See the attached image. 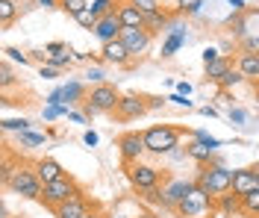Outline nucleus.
Returning a JSON list of instances; mask_svg holds the SVG:
<instances>
[{
  "mask_svg": "<svg viewBox=\"0 0 259 218\" xmlns=\"http://www.w3.org/2000/svg\"><path fill=\"white\" fill-rule=\"evenodd\" d=\"M230 68H233V59H230V56H218L215 62H209V65H206V80H212V83H221V77H224Z\"/></svg>",
  "mask_w": 259,
  "mask_h": 218,
  "instance_id": "20",
  "label": "nucleus"
},
{
  "mask_svg": "<svg viewBox=\"0 0 259 218\" xmlns=\"http://www.w3.org/2000/svg\"><path fill=\"white\" fill-rule=\"evenodd\" d=\"M130 3H133V6H139V9H142L145 15H150V12L162 9V6H159V0H130Z\"/></svg>",
  "mask_w": 259,
  "mask_h": 218,
  "instance_id": "33",
  "label": "nucleus"
},
{
  "mask_svg": "<svg viewBox=\"0 0 259 218\" xmlns=\"http://www.w3.org/2000/svg\"><path fill=\"white\" fill-rule=\"evenodd\" d=\"M218 209L221 212H242V198L236 192H227V195L218 198Z\"/></svg>",
  "mask_w": 259,
  "mask_h": 218,
  "instance_id": "23",
  "label": "nucleus"
},
{
  "mask_svg": "<svg viewBox=\"0 0 259 218\" xmlns=\"http://www.w3.org/2000/svg\"><path fill=\"white\" fill-rule=\"evenodd\" d=\"M127 177L136 192H147V189L159 186V168L145 165V162H133V165H127Z\"/></svg>",
  "mask_w": 259,
  "mask_h": 218,
  "instance_id": "7",
  "label": "nucleus"
},
{
  "mask_svg": "<svg viewBox=\"0 0 259 218\" xmlns=\"http://www.w3.org/2000/svg\"><path fill=\"white\" fill-rule=\"evenodd\" d=\"M171 101L177 103V106H186V109H189V106H192V101H186V95H174V98H171Z\"/></svg>",
  "mask_w": 259,
  "mask_h": 218,
  "instance_id": "44",
  "label": "nucleus"
},
{
  "mask_svg": "<svg viewBox=\"0 0 259 218\" xmlns=\"http://www.w3.org/2000/svg\"><path fill=\"white\" fill-rule=\"evenodd\" d=\"M27 127H30L27 118H6L3 121V130H21V133H27Z\"/></svg>",
  "mask_w": 259,
  "mask_h": 218,
  "instance_id": "30",
  "label": "nucleus"
},
{
  "mask_svg": "<svg viewBox=\"0 0 259 218\" xmlns=\"http://www.w3.org/2000/svg\"><path fill=\"white\" fill-rule=\"evenodd\" d=\"M168 24H171V18H168V12H162V9H156V12L145 15V30H150L153 35L162 33V30H165Z\"/></svg>",
  "mask_w": 259,
  "mask_h": 218,
  "instance_id": "21",
  "label": "nucleus"
},
{
  "mask_svg": "<svg viewBox=\"0 0 259 218\" xmlns=\"http://www.w3.org/2000/svg\"><path fill=\"white\" fill-rule=\"evenodd\" d=\"M97 21H100V18L95 15V9H92V3H89V6L82 9L80 15H77V24H80V27H85V30H95V27H97Z\"/></svg>",
  "mask_w": 259,
  "mask_h": 218,
  "instance_id": "25",
  "label": "nucleus"
},
{
  "mask_svg": "<svg viewBox=\"0 0 259 218\" xmlns=\"http://www.w3.org/2000/svg\"><path fill=\"white\" fill-rule=\"evenodd\" d=\"M242 215L259 218V189L250 192V195H242Z\"/></svg>",
  "mask_w": 259,
  "mask_h": 218,
  "instance_id": "24",
  "label": "nucleus"
},
{
  "mask_svg": "<svg viewBox=\"0 0 259 218\" xmlns=\"http://www.w3.org/2000/svg\"><path fill=\"white\" fill-rule=\"evenodd\" d=\"M218 56H221V53H218V51H212V48H206V51H203V62L209 65V62H215Z\"/></svg>",
  "mask_w": 259,
  "mask_h": 218,
  "instance_id": "41",
  "label": "nucleus"
},
{
  "mask_svg": "<svg viewBox=\"0 0 259 218\" xmlns=\"http://www.w3.org/2000/svg\"><path fill=\"white\" fill-rule=\"evenodd\" d=\"M68 118H71V121H77V124H82V115H80V112H68Z\"/></svg>",
  "mask_w": 259,
  "mask_h": 218,
  "instance_id": "50",
  "label": "nucleus"
},
{
  "mask_svg": "<svg viewBox=\"0 0 259 218\" xmlns=\"http://www.w3.org/2000/svg\"><path fill=\"white\" fill-rule=\"evenodd\" d=\"M177 92H180V95H189V92H192V85H189V83H177Z\"/></svg>",
  "mask_w": 259,
  "mask_h": 218,
  "instance_id": "49",
  "label": "nucleus"
},
{
  "mask_svg": "<svg viewBox=\"0 0 259 218\" xmlns=\"http://www.w3.org/2000/svg\"><path fill=\"white\" fill-rule=\"evenodd\" d=\"M9 192H15L18 198H27V201H41V192H45V183L38 177L35 165H18L12 180L6 183Z\"/></svg>",
  "mask_w": 259,
  "mask_h": 218,
  "instance_id": "1",
  "label": "nucleus"
},
{
  "mask_svg": "<svg viewBox=\"0 0 259 218\" xmlns=\"http://www.w3.org/2000/svg\"><path fill=\"white\" fill-rule=\"evenodd\" d=\"M180 45H183V33H174L171 38H168V45L162 48V56H174V51H177Z\"/></svg>",
  "mask_w": 259,
  "mask_h": 218,
  "instance_id": "32",
  "label": "nucleus"
},
{
  "mask_svg": "<svg viewBox=\"0 0 259 218\" xmlns=\"http://www.w3.org/2000/svg\"><path fill=\"white\" fill-rule=\"evenodd\" d=\"M121 41L130 48L133 56H142V53L150 48V41H153V33L145 30V27H124V33H121Z\"/></svg>",
  "mask_w": 259,
  "mask_h": 218,
  "instance_id": "10",
  "label": "nucleus"
},
{
  "mask_svg": "<svg viewBox=\"0 0 259 218\" xmlns=\"http://www.w3.org/2000/svg\"><path fill=\"white\" fill-rule=\"evenodd\" d=\"M92 33L100 38V45H109V41H115V38H121V33H124V24H121L118 12H112V15H103V18H100V21H97V27L92 30Z\"/></svg>",
  "mask_w": 259,
  "mask_h": 218,
  "instance_id": "11",
  "label": "nucleus"
},
{
  "mask_svg": "<svg viewBox=\"0 0 259 218\" xmlns=\"http://www.w3.org/2000/svg\"><path fill=\"white\" fill-rule=\"evenodd\" d=\"M147 98L142 95H124L121 101H118V109H115V115L121 118V121H136V118L147 115Z\"/></svg>",
  "mask_w": 259,
  "mask_h": 218,
  "instance_id": "9",
  "label": "nucleus"
},
{
  "mask_svg": "<svg viewBox=\"0 0 259 218\" xmlns=\"http://www.w3.org/2000/svg\"><path fill=\"white\" fill-rule=\"evenodd\" d=\"M6 53H9V56H12L15 62H21V65H27V62H30V59H27V56H24L21 51H15V48H6Z\"/></svg>",
  "mask_w": 259,
  "mask_h": 218,
  "instance_id": "39",
  "label": "nucleus"
},
{
  "mask_svg": "<svg viewBox=\"0 0 259 218\" xmlns=\"http://www.w3.org/2000/svg\"><path fill=\"white\" fill-rule=\"evenodd\" d=\"M85 77H89V80H92V83H103V71H100V68H89V74H85Z\"/></svg>",
  "mask_w": 259,
  "mask_h": 218,
  "instance_id": "38",
  "label": "nucleus"
},
{
  "mask_svg": "<svg viewBox=\"0 0 259 218\" xmlns=\"http://www.w3.org/2000/svg\"><path fill=\"white\" fill-rule=\"evenodd\" d=\"M212 206H215V198H212L203 186L194 183V189L186 195V198H183V203L177 206V212L183 218H200V215H206Z\"/></svg>",
  "mask_w": 259,
  "mask_h": 218,
  "instance_id": "6",
  "label": "nucleus"
},
{
  "mask_svg": "<svg viewBox=\"0 0 259 218\" xmlns=\"http://www.w3.org/2000/svg\"><path fill=\"white\" fill-rule=\"evenodd\" d=\"M41 77H45V80H53V77H56V68H41Z\"/></svg>",
  "mask_w": 259,
  "mask_h": 218,
  "instance_id": "46",
  "label": "nucleus"
},
{
  "mask_svg": "<svg viewBox=\"0 0 259 218\" xmlns=\"http://www.w3.org/2000/svg\"><path fill=\"white\" fill-rule=\"evenodd\" d=\"M82 218H106V215H103V212H100L97 206H92V209H89V212H85Z\"/></svg>",
  "mask_w": 259,
  "mask_h": 218,
  "instance_id": "47",
  "label": "nucleus"
},
{
  "mask_svg": "<svg viewBox=\"0 0 259 218\" xmlns=\"http://www.w3.org/2000/svg\"><path fill=\"white\" fill-rule=\"evenodd\" d=\"M21 145H45V136H38V133H21Z\"/></svg>",
  "mask_w": 259,
  "mask_h": 218,
  "instance_id": "35",
  "label": "nucleus"
},
{
  "mask_svg": "<svg viewBox=\"0 0 259 218\" xmlns=\"http://www.w3.org/2000/svg\"><path fill=\"white\" fill-rule=\"evenodd\" d=\"M15 18H18L15 0H0V27H3V30H9Z\"/></svg>",
  "mask_w": 259,
  "mask_h": 218,
  "instance_id": "22",
  "label": "nucleus"
},
{
  "mask_svg": "<svg viewBox=\"0 0 259 218\" xmlns=\"http://www.w3.org/2000/svg\"><path fill=\"white\" fill-rule=\"evenodd\" d=\"M0 83H3V89H9V85L15 83V77H12V68L6 65V62L0 65Z\"/></svg>",
  "mask_w": 259,
  "mask_h": 218,
  "instance_id": "34",
  "label": "nucleus"
},
{
  "mask_svg": "<svg viewBox=\"0 0 259 218\" xmlns=\"http://www.w3.org/2000/svg\"><path fill=\"white\" fill-rule=\"evenodd\" d=\"M82 142H85L89 148H95V145H97V133H95V130H89V133L82 136Z\"/></svg>",
  "mask_w": 259,
  "mask_h": 218,
  "instance_id": "43",
  "label": "nucleus"
},
{
  "mask_svg": "<svg viewBox=\"0 0 259 218\" xmlns=\"http://www.w3.org/2000/svg\"><path fill=\"white\" fill-rule=\"evenodd\" d=\"M244 118H247V115H244V109H230V121H233V124H239V127H242Z\"/></svg>",
  "mask_w": 259,
  "mask_h": 218,
  "instance_id": "37",
  "label": "nucleus"
},
{
  "mask_svg": "<svg viewBox=\"0 0 259 218\" xmlns=\"http://www.w3.org/2000/svg\"><path fill=\"white\" fill-rule=\"evenodd\" d=\"M239 83H244V74H242L236 65H233V68L224 74V77H221V83H218V85H221V89H233V85H239Z\"/></svg>",
  "mask_w": 259,
  "mask_h": 218,
  "instance_id": "26",
  "label": "nucleus"
},
{
  "mask_svg": "<svg viewBox=\"0 0 259 218\" xmlns=\"http://www.w3.org/2000/svg\"><path fill=\"white\" fill-rule=\"evenodd\" d=\"M71 51H65V53H53V56H48V65L50 68H65V65H71V56H68Z\"/></svg>",
  "mask_w": 259,
  "mask_h": 218,
  "instance_id": "31",
  "label": "nucleus"
},
{
  "mask_svg": "<svg viewBox=\"0 0 259 218\" xmlns=\"http://www.w3.org/2000/svg\"><path fill=\"white\" fill-rule=\"evenodd\" d=\"M89 209H92V203H89L85 192H82V195H77V198L65 201L62 206H56V209H53V215H56V218H82Z\"/></svg>",
  "mask_w": 259,
  "mask_h": 218,
  "instance_id": "14",
  "label": "nucleus"
},
{
  "mask_svg": "<svg viewBox=\"0 0 259 218\" xmlns=\"http://www.w3.org/2000/svg\"><path fill=\"white\" fill-rule=\"evenodd\" d=\"M200 9H203V0H177L180 15H197Z\"/></svg>",
  "mask_w": 259,
  "mask_h": 218,
  "instance_id": "27",
  "label": "nucleus"
},
{
  "mask_svg": "<svg viewBox=\"0 0 259 218\" xmlns=\"http://www.w3.org/2000/svg\"><path fill=\"white\" fill-rule=\"evenodd\" d=\"M250 171L256 174V180H259V162H253V165H250Z\"/></svg>",
  "mask_w": 259,
  "mask_h": 218,
  "instance_id": "52",
  "label": "nucleus"
},
{
  "mask_svg": "<svg viewBox=\"0 0 259 218\" xmlns=\"http://www.w3.org/2000/svg\"><path fill=\"white\" fill-rule=\"evenodd\" d=\"M62 51H65L62 41H50V45H48V56H53V53H62Z\"/></svg>",
  "mask_w": 259,
  "mask_h": 218,
  "instance_id": "42",
  "label": "nucleus"
},
{
  "mask_svg": "<svg viewBox=\"0 0 259 218\" xmlns=\"http://www.w3.org/2000/svg\"><path fill=\"white\" fill-rule=\"evenodd\" d=\"M103 59L109 62V65H118V68H130L133 65V53L130 48L121 41V38H115L109 45H103Z\"/></svg>",
  "mask_w": 259,
  "mask_h": 218,
  "instance_id": "12",
  "label": "nucleus"
},
{
  "mask_svg": "<svg viewBox=\"0 0 259 218\" xmlns=\"http://www.w3.org/2000/svg\"><path fill=\"white\" fill-rule=\"evenodd\" d=\"M142 218H153V215H142Z\"/></svg>",
  "mask_w": 259,
  "mask_h": 218,
  "instance_id": "53",
  "label": "nucleus"
},
{
  "mask_svg": "<svg viewBox=\"0 0 259 218\" xmlns=\"http://www.w3.org/2000/svg\"><path fill=\"white\" fill-rule=\"evenodd\" d=\"M118 101H121L118 89L109 83H100L85 95V106L82 109H85V115H106V112L118 109Z\"/></svg>",
  "mask_w": 259,
  "mask_h": 218,
  "instance_id": "5",
  "label": "nucleus"
},
{
  "mask_svg": "<svg viewBox=\"0 0 259 218\" xmlns=\"http://www.w3.org/2000/svg\"><path fill=\"white\" fill-rule=\"evenodd\" d=\"M21 218H24V215H21Z\"/></svg>",
  "mask_w": 259,
  "mask_h": 218,
  "instance_id": "54",
  "label": "nucleus"
},
{
  "mask_svg": "<svg viewBox=\"0 0 259 218\" xmlns=\"http://www.w3.org/2000/svg\"><path fill=\"white\" fill-rule=\"evenodd\" d=\"M180 139H183V130L180 127H171V124H156V127H150L145 130V148L147 153H174L180 148Z\"/></svg>",
  "mask_w": 259,
  "mask_h": 218,
  "instance_id": "2",
  "label": "nucleus"
},
{
  "mask_svg": "<svg viewBox=\"0 0 259 218\" xmlns=\"http://www.w3.org/2000/svg\"><path fill=\"white\" fill-rule=\"evenodd\" d=\"M92 9H95L97 18H103V15H112L118 6H112V0H95V3H92Z\"/></svg>",
  "mask_w": 259,
  "mask_h": 218,
  "instance_id": "29",
  "label": "nucleus"
},
{
  "mask_svg": "<svg viewBox=\"0 0 259 218\" xmlns=\"http://www.w3.org/2000/svg\"><path fill=\"white\" fill-rule=\"evenodd\" d=\"M85 6H89V3H85V0H59V9H65V12H68V15H80L82 9H85Z\"/></svg>",
  "mask_w": 259,
  "mask_h": 218,
  "instance_id": "28",
  "label": "nucleus"
},
{
  "mask_svg": "<svg viewBox=\"0 0 259 218\" xmlns=\"http://www.w3.org/2000/svg\"><path fill=\"white\" fill-rule=\"evenodd\" d=\"M212 148H206V145H203V142H197V139H194V142H189V145H186V156H192L194 162H200V165H209V159H212Z\"/></svg>",
  "mask_w": 259,
  "mask_h": 218,
  "instance_id": "19",
  "label": "nucleus"
},
{
  "mask_svg": "<svg viewBox=\"0 0 259 218\" xmlns=\"http://www.w3.org/2000/svg\"><path fill=\"white\" fill-rule=\"evenodd\" d=\"M41 6H59V0H38Z\"/></svg>",
  "mask_w": 259,
  "mask_h": 218,
  "instance_id": "51",
  "label": "nucleus"
},
{
  "mask_svg": "<svg viewBox=\"0 0 259 218\" xmlns=\"http://www.w3.org/2000/svg\"><path fill=\"white\" fill-rule=\"evenodd\" d=\"M82 195L80 183L74 180V177H59V180H53V183H45V192H41V206H48V209H56V206H62L65 201H71V198H77Z\"/></svg>",
  "mask_w": 259,
  "mask_h": 218,
  "instance_id": "4",
  "label": "nucleus"
},
{
  "mask_svg": "<svg viewBox=\"0 0 259 218\" xmlns=\"http://www.w3.org/2000/svg\"><path fill=\"white\" fill-rule=\"evenodd\" d=\"M197 186H203L212 198L218 201L221 195L233 192V171L224 165H200V174H197Z\"/></svg>",
  "mask_w": 259,
  "mask_h": 218,
  "instance_id": "3",
  "label": "nucleus"
},
{
  "mask_svg": "<svg viewBox=\"0 0 259 218\" xmlns=\"http://www.w3.org/2000/svg\"><path fill=\"white\" fill-rule=\"evenodd\" d=\"M162 189H165V206L177 209L180 203H183V198L194 189V183H192V180H168Z\"/></svg>",
  "mask_w": 259,
  "mask_h": 218,
  "instance_id": "13",
  "label": "nucleus"
},
{
  "mask_svg": "<svg viewBox=\"0 0 259 218\" xmlns=\"http://www.w3.org/2000/svg\"><path fill=\"white\" fill-rule=\"evenodd\" d=\"M35 171H38L41 183H53V180H59V177H65V168L59 165L56 159H50V156H41V159L35 162Z\"/></svg>",
  "mask_w": 259,
  "mask_h": 218,
  "instance_id": "18",
  "label": "nucleus"
},
{
  "mask_svg": "<svg viewBox=\"0 0 259 218\" xmlns=\"http://www.w3.org/2000/svg\"><path fill=\"white\" fill-rule=\"evenodd\" d=\"M259 189V180L256 174L250 171V168H239V171H233V192L242 198V195H250V192H256Z\"/></svg>",
  "mask_w": 259,
  "mask_h": 218,
  "instance_id": "16",
  "label": "nucleus"
},
{
  "mask_svg": "<svg viewBox=\"0 0 259 218\" xmlns=\"http://www.w3.org/2000/svg\"><path fill=\"white\" fill-rule=\"evenodd\" d=\"M242 51H259V38H244Z\"/></svg>",
  "mask_w": 259,
  "mask_h": 218,
  "instance_id": "40",
  "label": "nucleus"
},
{
  "mask_svg": "<svg viewBox=\"0 0 259 218\" xmlns=\"http://www.w3.org/2000/svg\"><path fill=\"white\" fill-rule=\"evenodd\" d=\"M115 12H118V18H121L124 27H145V12H142L139 6H133L130 0H121Z\"/></svg>",
  "mask_w": 259,
  "mask_h": 218,
  "instance_id": "17",
  "label": "nucleus"
},
{
  "mask_svg": "<svg viewBox=\"0 0 259 218\" xmlns=\"http://www.w3.org/2000/svg\"><path fill=\"white\" fill-rule=\"evenodd\" d=\"M236 68H239V71L244 74V80H250V83H259V51H239Z\"/></svg>",
  "mask_w": 259,
  "mask_h": 218,
  "instance_id": "15",
  "label": "nucleus"
},
{
  "mask_svg": "<svg viewBox=\"0 0 259 218\" xmlns=\"http://www.w3.org/2000/svg\"><path fill=\"white\" fill-rule=\"evenodd\" d=\"M118 151H121L124 165L139 162V159H142V153L147 151V148H145V133H124V136H118Z\"/></svg>",
  "mask_w": 259,
  "mask_h": 218,
  "instance_id": "8",
  "label": "nucleus"
},
{
  "mask_svg": "<svg viewBox=\"0 0 259 218\" xmlns=\"http://www.w3.org/2000/svg\"><path fill=\"white\" fill-rule=\"evenodd\" d=\"M194 139H197V142H203V145H206V148H212V151L221 145V142H218L215 136H209V133H194Z\"/></svg>",
  "mask_w": 259,
  "mask_h": 218,
  "instance_id": "36",
  "label": "nucleus"
},
{
  "mask_svg": "<svg viewBox=\"0 0 259 218\" xmlns=\"http://www.w3.org/2000/svg\"><path fill=\"white\" fill-rule=\"evenodd\" d=\"M230 6H233V9H236L239 15H242V12H244V3H242V0H230Z\"/></svg>",
  "mask_w": 259,
  "mask_h": 218,
  "instance_id": "48",
  "label": "nucleus"
},
{
  "mask_svg": "<svg viewBox=\"0 0 259 218\" xmlns=\"http://www.w3.org/2000/svg\"><path fill=\"white\" fill-rule=\"evenodd\" d=\"M147 106H150V109H159V106H165V101H162V98H147Z\"/></svg>",
  "mask_w": 259,
  "mask_h": 218,
  "instance_id": "45",
  "label": "nucleus"
}]
</instances>
